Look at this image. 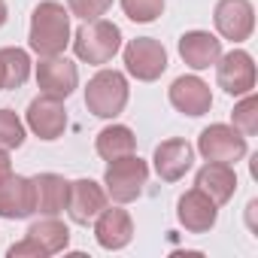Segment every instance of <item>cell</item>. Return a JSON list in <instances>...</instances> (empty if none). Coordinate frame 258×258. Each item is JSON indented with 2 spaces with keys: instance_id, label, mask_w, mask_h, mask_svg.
Segmentation results:
<instances>
[{
  "instance_id": "obj_7",
  "label": "cell",
  "mask_w": 258,
  "mask_h": 258,
  "mask_svg": "<svg viewBox=\"0 0 258 258\" xmlns=\"http://www.w3.org/2000/svg\"><path fill=\"white\" fill-rule=\"evenodd\" d=\"M216 82L231 97L249 94L255 88V61H252V55L243 52V49L219 55V61H216Z\"/></svg>"
},
{
  "instance_id": "obj_6",
  "label": "cell",
  "mask_w": 258,
  "mask_h": 258,
  "mask_svg": "<svg viewBox=\"0 0 258 258\" xmlns=\"http://www.w3.org/2000/svg\"><path fill=\"white\" fill-rule=\"evenodd\" d=\"M124 70L140 82H155L167 70V49L152 37H137L124 46Z\"/></svg>"
},
{
  "instance_id": "obj_27",
  "label": "cell",
  "mask_w": 258,
  "mask_h": 258,
  "mask_svg": "<svg viewBox=\"0 0 258 258\" xmlns=\"http://www.w3.org/2000/svg\"><path fill=\"white\" fill-rule=\"evenodd\" d=\"M7 255H10V258H25V255H31V258H46V249H43V246H40L37 240L25 237V240L13 243V246L7 249Z\"/></svg>"
},
{
  "instance_id": "obj_12",
  "label": "cell",
  "mask_w": 258,
  "mask_h": 258,
  "mask_svg": "<svg viewBox=\"0 0 258 258\" xmlns=\"http://www.w3.org/2000/svg\"><path fill=\"white\" fill-rule=\"evenodd\" d=\"M167 97H170L173 109H179L182 115H191V118L207 115L210 106H213V91H210V85L201 76H179V79H173Z\"/></svg>"
},
{
  "instance_id": "obj_16",
  "label": "cell",
  "mask_w": 258,
  "mask_h": 258,
  "mask_svg": "<svg viewBox=\"0 0 258 258\" xmlns=\"http://www.w3.org/2000/svg\"><path fill=\"white\" fill-rule=\"evenodd\" d=\"M222 55V40L210 31H185L179 37V58L191 70H210Z\"/></svg>"
},
{
  "instance_id": "obj_25",
  "label": "cell",
  "mask_w": 258,
  "mask_h": 258,
  "mask_svg": "<svg viewBox=\"0 0 258 258\" xmlns=\"http://www.w3.org/2000/svg\"><path fill=\"white\" fill-rule=\"evenodd\" d=\"M124 16L137 22V25H149L164 13V0H121Z\"/></svg>"
},
{
  "instance_id": "obj_3",
  "label": "cell",
  "mask_w": 258,
  "mask_h": 258,
  "mask_svg": "<svg viewBox=\"0 0 258 258\" xmlns=\"http://www.w3.org/2000/svg\"><path fill=\"white\" fill-rule=\"evenodd\" d=\"M131 88H127L124 73L118 70H97L85 85V106L97 118H115L124 112Z\"/></svg>"
},
{
  "instance_id": "obj_10",
  "label": "cell",
  "mask_w": 258,
  "mask_h": 258,
  "mask_svg": "<svg viewBox=\"0 0 258 258\" xmlns=\"http://www.w3.org/2000/svg\"><path fill=\"white\" fill-rule=\"evenodd\" d=\"M37 85L43 94H52V97H70L79 85V70L73 61H67L64 55H49V58H40L37 64Z\"/></svg>"
},
{
  "instance_id": "obj_17",
  "label": "cell",
  "mask_w": 258,
  "mask_h": 258,
  "mask_svg": "<svg viewBox=\"0 0 258 258\" xmlns=\"http://www.w3.org/2000/svg\"><path fill=\"white\" fill-rule=\"evenodd\" d=\"M34 216V182L13 173L0 182V219H28Z\"/></svg>"
},
{
  "instance_id": "obj_15",
  "label": "cell",
  "mask_w": 258,
  "mask_h": 258,
  "mask_svg": "<svg viewBox=\"0 0 258 258\" xmlns=\"http://www.w3.org/2000/svg\"><path fill=\"white\" fill-rule=\"evenodd\" d=\"M106 207V191L94 179H76L67 191V213L76 225H88L97 219V213Z\"/></svg>"
},
{
  "instance_id": "obj_19",
  "label": "cell",
  "mask_w": 258,
  "mask_h": 258,
  "mask_svg": "<svg viewBox=\"0 0 258 258\" xmlns=\"http://www.w3.org/2000/svg\"><path fill=\"white\" fill-rule=\"evenodd\" d=\"M195 185H198L201 191H207V195L222 207V204H228V201L234 198V191H237V173H234V167H231V164L207 161V164L198 170Z\"/></svg>"
},
{
  "instance_id": "obj_18",
  "label": "cell",
  "mask_w": 258,
  "mask_h": 258,
  "mask_svg": "<svg viewBox=\"0 0 258 258\" xmlns=\"http://www.w3.org/2000/svg\"><path fill=\"white\" fill-rule=\"evenodd\" d=\"M31 182H34V213L58 216L67 210L70 182L61 173H37V176H31Z\"/></svg>"
},
{
  "instance_id": "obj_26",
  "label": "cell",
  "mask_w": 258,
  "mask_h": 258,
  "mask_svg": "<svg viewBox=\"0 0 258 258\" xmlns=\"http://www.w3.org/2000/svg\"><path fill=\"white\" fill-rule=\"evenodd\" d=\"M67 7L76 19L82 22H94L100 16H106V10L112 7V0H67Z\"/></svg>"
},
{
  "instance_id": "obj_23",
  "label": "cell",
  "mask_w": 258,
  "mask_h": 258,
  "mask_svg": "<svg viewBox=\"0 0 258 258\" xmlns=\"http://www.w3.org/2000/svg\"><path fill=\"white\" fill-rule=\"evenodd\" d=\"M231 121H234V127H237L243 137H255L258 134V97L252 91L243 94V100L234 106Z\"/></svg>"
},
{
  "instance_id": "obj_28",
  "label": "cell",
  "mask_w": 258,
  "mask_h": 258,
  "mask_svg": "<svg viewBox=\"0 0 258 258\" xmlns=\"http://www.w3.org/2000/svg\"><path fill=\"white\" fill-rule=\"evenodd\" d=\"M13 176V161H10V149H0V182Z\"/></svg>"
},
{
  "instance_id": "obj_11",
  "label": "cell",
  "mask_w": 258,
  "mask_h": 258,
  "mask_svg": "<svg viewBox=\"0 0 258 258\" xmlns=\"http://www.w3.org/2000/svg\"><path fill=\"white\" fill-rule=\"evenodd\" d=\"M176 219L188 234H207L216 219H219V204L201 191V188H188L179 201H176Z\"/></svg>"
},
{
  "instance_id": "obj_14",
  "label": "cell",
  "mask_w": 258,
  "mask_h": 258,
  "mask_svg": "<svg viewBox=\"0 0 258 258\" xmlns=\"http://www.w3.org/2000/svg\"><path fill=\"white\" fill-rule=\"evenodd\" d=\"M152 164H155V173L164 179V182H176L182 179L191 164H195V149L191 143L173 137V140H164L155 146V155H152Z\"/></svg>"
},
{
  "instance_id": "obj_9",
  "label": "cell",
  "mask_w": 258,
  "mask_h": 258,
  "mask_svg": "<svg viewBox=\"0 0 258 258\" xmlns=\"http://www.w3.org/2000/svg\"><path fill=\"white\" fill-rule=\"evenodd\" d=\"M216 31L231 40V43H243L252 37L255 31V10L249 0H219L216 13H213Z\"/></svg>"
},
{
  "instance_id": "obj_5",
  "label": "cell",
  "mask_w": 258,
  "mask_h": 258,
  "mask_svg": "<svg viewBox=\"0 0 258 258\" xmlns=\"http://www.w3.org/2000/svg\"><path fill=\"white\" fill-rule=\"evenodd\" d=\"M198 152L204 155V161L237 164L246 155V137L234 124H210L198 137Z\"/></svg>"
},
{
  "instance_id": "obj_24",
  "label": "cell",
  "mask_w": 258,
  "mask_h": 258,
  "mask_svg": "<svg viewBox=\"0 0 258 258\" xmlns=\"http://www.w3.org/2000/svg\"><path fill=\"white\" fill-rule=\"evenodd\" d=\"M25 143V121L13 109H0V149H19Z\"/></svg>"
},
{
  "instance_id": "obj_4",
  "label": "cell",
  "mask_w": 258,
  "mask_h": 258,
  "mask_svg": "<svg viewBox=\"0 0 258 258\" xmlns=\"http://www.w3.org/2000/svg\"><path fill=\"white\" fill-rule=\"evenodd\" d=\"M146 179H149V164L140 158V155H121V158H112L103 170V185H106V195L115 201V204H134L143 188H146Z\"/></svg>"
},
{
  "instance_id": "obj_2",
  "label": "cell",
  "mask_w": 258,
  "mask_h": 258,
  "mask_svg": "<svg viewBox=\"0 0 258 258\" xmlns=\"http://www.w3.org/2000/svg\"><path fill=\"white\" fill-rule=\"evenodd\" d=\"M121 49V31L118 25L106 22V19H94V22H85L76 34H73V52L79 61L85 64H109Z\"/></svg>"
},
{
  "instance_id": "obj_21",
  "label": "cell",
  "mask_w": 258,
  "mask_h": 258,
  "mask_svg": "<svg viewBox=\"0 0 258 258\" xmlns=\"http://www.w3.org/2000/svg\"><path fill=\"white\" fill-rule=\"evenodd\" d=\"M28 237L37 240L46 249V255H58V252H64L70 246V228L61 219H55V216H46V219L34 222L28 228Z\"/></svg>"
},
{
  "instance_id": "obj_20",
  "label": "cell",
  "mask_w": 258,
  "mask_h": 258,
  "mask_svg": "<svg viewBox=\"0 0 258 258\" xmlns=\"http://www.w3.org/2000/svg\"><path fill=\"white\" fill-rule=\"evenodd\" d=\"M94 149L103 161H112V158H121V155H131L137 149V137L127 124H106L94 140Z\"/></svg>"
},
{
  "instance_id": "obj_30",
  "label": "cell",
  "mask_w": 258,
  "mask_h": 258,
  "mask_svg": "<svg viewBox=\"0 0 258 258\" xmlns=\"http://www.w3.org/2000/svg\"><path fill=\"white\" fill-rule=\"evenodd\" d=\"M0 91H4V64H0Z\"/></svg>"
},
{
  "instance_id": "obj_22",
  "label": "cell",
  "mask_w": 258,
  "mask_h": 258,
  "mask_svg": "<svg viewBox=\"0 0 258 258\" xmlns=\"http://www.w3.org/2000/svg\"><path fill=\"white\" fill-rule=\"evenodd\" d=\"M0 64H4V88H22L31 76V58L19 46L0 49Z\"/></svg>"
},
{
  "instance_id": "obj_1",
  "label": "cell",
  "mask_w": 258,
  "mask_h": 258,
  "mask_svg": "<svg viewBox=\"0 0 258 258\" xmlns=\"http://www.w3.org/2000/svg\"><path fill=\"white\" fill-rule=\"evenodd\" d=\"M28 43L40 58L64 55V49L70 46V13L55 0H43L31 16Z\"/></svg>"
},
{
  "instance_id": "obj_13",
  "label": "cell",
  "mask_w": 258,
  "mask_h": 258,
  "mask_svg": "<svg viewBox=\"0 0 258 258\" xmlns=\"http://www.w3.org/2000/svg\"><path fill=\"white\" fill-rule=\"evenodd\" d=\"M94 240L97 246L115 252V249H124L127 243L134 240V222L127 216V210H118V207H103L94 219Z\"/></svg>"
},
{
  "instance_id": "obj_8",
  "label": "cell",
  "mask_w": 258,
  "mask_h": 258,
  "mask_svg": "<svg viewBox=\"0 0 258 258\" xmlns=\"http://www.w3.org/2000/svg\"><path fill=\"white\" fill-rule=\"evenodd\" d=\"M28 127L46 143L58 140L67 127V109H64V100L61 97H52V94H40L31 100L28 106Z\"/></svg>"
},
{
  "instance_id": "obj_29",
  "label": "cell",
  "mask_w": 258,
  "mask_h": 258,
  "mask_svg": "<svg viewBox=\"0 0 258 258\" xmlns=\"http://www.w3.org/2000/svg\"><path fill=\"white\" fill-rule=\"evenodd\" d=\"M7 19H10V10H7V0H0V28L7 25Z\"/></svg>"
}]
</instances>
